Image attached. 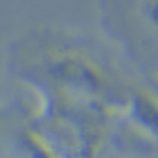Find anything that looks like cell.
Here are the masks:
<instances>
[{"label": "cell", "instance_id": "obj_1", "mask_svg": "<svg viewBox=\"0 0 158 158\" xmlns=\"http://www.w3.org/2000/svg\"><path fill=\"white\" fill-rule=\"evenodd\" d=\"M53 85L62 98L105 110L107 80L100 68L78 53H60L48 66Z\"/></svg>", "mask_w": 158, "mask_h": 158}, {"label": "cell", "instance_id": "obj_2", "mask_svg": "<svg viewBox=\"0 0 158 158\" xmlns=\"http://www.w3.org/2000/svg\"><path fill=\"white\" fill-rule=\"evenodd\" d=\"M130 119L139 128L148 131L151 137L156 135V103L148 93H137L130 100Z\"/></svg>", "mask_w": 158, "mask_h": 158}, {"label": "cell", "instance_id": "obj_3", "mask_svg": "<svg viewBox=\"0 0 158 158\" xmlns=\"http://www.w3.org/2000/svg\"><path fill=\"white\" fill-rule=\"evenodd\" d=\"M22 148L25 158H60L59 153L36 128H27L22 135Z\"/></svg>", "mask_w": 158, "mask_h": 158}]
</instances>
